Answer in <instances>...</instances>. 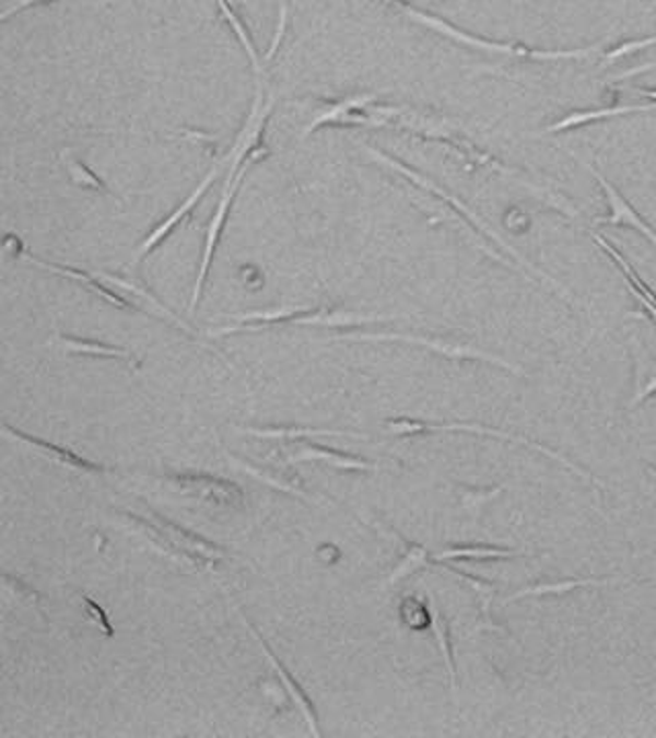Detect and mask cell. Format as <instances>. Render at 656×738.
<instances>
[{
  "mask_svg": "<svg viewBox=\"0 0 656 738\" xmlns=\"http://www.w3.org/2000/svg\"><path fill=\"white\" fill-rule=\"evenodd\" d=\"M246 625L250 628V632L257 636V640H259V644H261L262 651H265V655H267V658H269V663H271V667H273V671L278 672L279 679L283 681V688H285V691H288V695L292 698V702H294L295 705H297V710L302 712V716H304V721L308 722V728H311L312 735L314 737H320L323 735V730H320V726H318V714H316V710H314V704H312L311 698H308V693L302 689V686L295 681L294 675L292 672L288 671V667L279 660L278 655L271 651V646L267 644V640L262 639L261 632L255 628V623L248 622L245 618Z\"/></svg>",
  "mask_w": 656,
  "mask_h": 738,
  "instance_id": "cell-14",
  "label": "cell"
},
{
  "mask_svg": "<svg viewBox=\"0 0 656 738\" xmlns=\"http://www.w3.org/2000/svg\"><path fill=\"white\" fill-rule=\"evenodd\" d=\"M4 433L9 437H13L15 442L23 443L27 447L35 449L39 456H44L46 459H51L54 464L62 466V468H68L72 472H79L82 476L91 475H107L112 472V468L103 466V464H97L93 459L82 458L81 454L68 449L65 445H58V443L46 442L37 435H30L25 431H19L15 426L4 425Z\"/></svg>",
  "mask_w": 656,
  "mask_h": 738,
  "instance_id": "cell-11",
  "label": "cell"
},
{
  "mask_svg": "<svg viewBox=\"0 0 656 738\" xmlns=\"http://www.w3.org/2000/svg\"><path fill=\"white\" fill-rule=\"evenodd\" d=\"M164 476L185 496H194L213 507L243 508L246 505L245 491L229 478L206 472H168Z\"/></svg>",
  "mask_w": 656,
  "mask_h": 738,
  "instance_id": "cell-8",
  "label": "cell"
},
{
  "mask_svg": "<svg viewBox=\"0 0 656 738\" xmlns=\"http://www.w3.org/2000/svg\"><path fill=\"white\" fill-rule=\"evenodd\" d=\"M97 276L103 279V281H107L115 290H119L121 294H130L131 304L136 306V311L148 306V312H154V314H159L161 318H166L168 323H173L175 327H179L180 330L189 332V327L185 325V320L179 318L175 312L168 311L156 295L150 294L144 288H140V285H136V283H131V281H126V279L109 276V273H97Z\"/></svg>",
  "mask_w": 656,
  "mask_h": 738,
  "instance_id": "cell-21",
  "label": "cell"
},
{
  "mask_svg": "<svg viewBox=\"0 0 656 738\" xmlns=\"http://www.w3.org/2000/svg\"><path fill=\"white\" fill-rule=\"evenodd\" d=\"M215 2H218V7H220L224 19L229 21L232 32L238 37L241 46L245 49L246 58H248V62H250L253 70H255L257 82H262V65L265 62H261V56H259V51L255 48V42H253L250 33H248L245 23L241 21V16L236 13V0H215Z\"/></svg>",
  "mask_w": 656,
  "mask_h": 738,
  "instance_id": "cell-25",
  "label": "cell"
},
{
  "mask_svg": "<svg viewBox=\"0 0 656 738\" xmlns=\"http://www.w3.org/2000/svg\"><path fill=\"white\" fill-rule=\"evenodd\" d=\"M246 435L271 440V442H304L314 437H361L353 431H337V429H318V426H241Z\"/></svg>",
  "mask_w": 656,
  "mask_h": 738,
  "instance_id": "cell-18",
  "label": "cell"
},
{
  "mask_svg": "<svg viewBox=\"0 0 656 738\" xmlns=\"http://www.w3.org/2000/svg\"><path fill=\"white\" fill-rule=\"evenodd\" d=\"M646 468H648V472H651V475H653V478H655V480H656V466H655V464H648V466H646Z\"/></svg>",
  "mask_w": 656,
  "mask_h": 738,
  "instance_id": "cell-39",
  "label": "cell"
},
{
  "mask_svg": "<svg viewBox=\"0 0 656 738\" xmlns=\"http://www.w3.org/2000/svg\"><path fill=\"white\" fill-rule=\"evenodd\" d=\"M593 177L597 179V183L601 185L604 194L607 197V203H609V212L606 215H599L595 220V224H611V226H630L632 230H639L640 234L651 243V245L656 246V232L651 229L642 218H640L639 212L623 199L622 194L609 183V180L597 171V168H590Z\"/></svg>",
  "mask_w": 656,
  "mask_h": 738,
  "instance_id": "cell-12",
  "label": "cell"
},
{
  "mask_svg": "<svg viewBox=\"0 0 656 738\" xmlns=\"http://www.w3.org/2000/svg\"><path fill=\"white\" fill-rule=\"evenodd\" d=\"M58 341L62 343L68 353L72 355H86V358H101V360L124 361L130 367H138V360L131 355V351L124 349V347H115V344L98 343V341H91V339H79V337H58Z\"/></svg>",
  "mask_w": 656,
  "mask_h": 738,
  "instance_id": "cell-23",
  "label": "cell"
},
{
  "mask_svg": "<svg viewBox=\"0 0 656 738\" xmlns=\"http://www.w3.org/2000/svg\"><path fill=\"white\" fill-rule=\"evenodd\" d=\"M527 557L525 552L513 548H499L491 543H472V546H454L433 557L435 564L454 562V560H513V558Z\"/></svg>",
  "mask_w": 656,
  "mask_h": 738,
  "instance_id": "cell-24",
  "label": "cell"
},
{
  "mask_svg": "<svg viewBox=\"0 0 656 738\" xmlns=\"http://www.w3.org/2000/svg\"><path fill=\"white\" fill-rule=\"evenodd\" d=\"M365 152L376 161V163L384 164V166H388V168H393V171H396L398 175H402L405 179H409L412 185H417V187H421L423 191H426V194H431V196L437 197V199H442L443 203H447L454 212L458 213L459 218L470 226V229H475L480 236H484V238H489L491 243H494L496 245V248H501V250H505L507 253L508 257L511 259H515L517 261V265L524 269V271H527L529 276H536V278L543 279L550 288H554V290H558L560 294L566 295V290L558 283L557 279L550 278V276H546L543 271H540L538 267H534L531 262L527 261L525 259L524 255L519 253V250H515L513 246L508 245L507 241L499 234V232H494V230L478 215V213L472 212L459 197L452 196L449 191H445L443 187H440L435 180L426 179V177H423L421 173H417V171H412L410 166H407L405 163H400V161H396V159H393V156H388L386 152H382V150H376L374 147H365Z\"/></svg>",
  "mask_w": 656,
  "mask_h": 738,
  "instance_id": "cell-4",
  "label": "cell"
},
{
  "mask_svg": "<svg viewBox=\"0 0 656 738\" xmlns=\"http://www.w3.org/2000/svg\"><path fill=\"white\" fill-rule=\"evenodd\" d=\"M316 554H318V558H323L325 562H339L341 550H339V546H335V543H323V546L316 550Z\"/></svg>",
  "mask_w": 656,
  "mask_h": 738,
  "instance_id": "cell-37",
  "label": "cell"
},
{
  "mask_svg": "<svg viewBox=\"0 0 656 738\" xmlns=\"http://www.w3.org/2000/svg\"><path fill=\"white\" fill-rule=\"evenodd\" d=\"M273 109V101L271 98H262V82H257V97L253 101L250 114L246 117L245 126L238 133L236 142H234V156L230 163L229 180L224 185V191L218 201V208L213 212L210 226H208V234H206V246H203V257H201V265H199V273H197L196 288H194V295H191V304H189V312H196L197 304L203 294L206 288V279L210 273L212 267L213 255H215V246L222 236V229L226 222V215L232 208V201L238 194L243 179H245L246 171L261 161L262 156L269 154V148L262 144V133L267 128L269 115Z\"/></svg>",
  "mask_w": 656,
  "mask_h": 738,
  "instance_id": "cell-2",
  "label": "cell"
},
{
  "mask_svg": "<svg viewBox=\"0 0 656 738\" xmlns=\"http://www.w3.org/2000/svg\"><path fill=\"white\" fill-rule=\"evenodd\" d=\"M429 564H435V562H433V558L429 557L425 546L409 541V543H407L405 557L398 562V566L394 569L393 574L388 576V585L400 583L402 578H407L410 574H414L417 571L425 569Z\"/></svg>",
  "mask_w": 656,
  "mask_h": 738,
  "instance_id": "cell-28",
  "label": "cell"
},
{
  "mask_svg": "<svg viewBox=\"0 0 656 738\" xmlns=\"http://www.w3.org/2000/svg\"><path fill=\"white\" fill-rule=\"evenodd\" d=\"M42 2H51V0H19L13 7H9L4 13H2V19H9V16L15 15L19 11L27 9V7H33V4H42Z\"/></svg>",
  "mask_w": 656,
  "mask_h": 738,
  "instance_id": "cell-38",
  "label": "cell"
},
{
  "mask_svg": "<svg viewBox=\"0 0 656 738\" xmlns=\"http://www.w3.org/2000/svg\"><path fill=\"white\" fill-rule=\"evenodd\" d=\"M77 595H79V599H81L82 606H84V609H86L89 618H91V620H93V623L97 625L98 630L103 632V636H105V639H114L115 636L114 623H112V620H109L107 611H105L103 607L98 606L95 599H91L89 595H82V593H77Z\"/></svg>",
  "mask_w": 656,
  "mask_h": 738,
  "instance_id": "cell-31",
  "label": "cell"
},
{
  "mask_svg": "<svg viewBox=\"0 0 656 738\" xmlns=\"http://www.w3.org/2000/svg\"><path fill=\"white\" fill-rule=\"evenodd\" d=\"M230 458L243 472L253 476L257 482H262V484H267L276 491L290 492L295 496H306L304 482L292 470H281L278 466H259V464H253V461L238 458V456H230Z\"/></svg>",
  "mask_w": 656,
  "mask_h": 738,
  "instance_id": "cell-19",
  "label": "cell"
},
{
  "mask_svg": "<svg viewBox=\"0 0 656 738\" xmlns=\"http://www.w3.org/2000/svg\"><path fill=\"white\" fill-rule=\"evenodd\" d=\"M386 431L396 437H419V435H429V433H472V435H480V437H494L501 442L515 443V445H524L531 452H538L546 458L554 459L560 466H564L566 470H571L581 478H587L593 484L604 489V482L599 478L590 475L589 470L581 468L578 464H574L573 459L562 456L557 449L546 447L543 443L531 442L524 435H513L507 431L494 429V426L476 425V423H440V421H423V419H410V417H396V419H388L386 423Z\"/></svg>",
  "mask_w": 656,
  "mask_h": 738,
  "instance_id": "cell-6",
  "label": "cell"
},
{
  "mask_svg": "<svg viewBox=\"0 0 656 738\" xmlns=\"http://www.w3.org/2000/svg\"><path fill=\"white\" fill-rule=\"evenodd\" d=\"M616 583H618L616 578H574V576H571L566 581L540 583V585H531V587L515 590L513 595H508L503 604L507 606V604L519 601V599H527V597H534V599H540V597H562V595H569L573 590L590 589V587L599 589V587H609V585H616Z\"/></svg>",
  "mask_w": 656,
  "mask_h": 738,
  "instance_id": "cell-20",
  "label": "cell"
},
{
  "mask_svg": "<svg viewBox=\"0 0 656 738\" xmlns=\"http://www.w3.org/2000/svg\"><path fill=\"white\" fill-rule=\"evenodd\" d=\"M400 620L409 625L410 630H425L431 628V604H425L417 597H407L400 604Z\"/></svg>",
  "mask_w": 656,
  "mask_h": 738,
  "instance_id": "cell-30",
  "label": "cell"
},
{
  "mask_svg": "<svg viewBox=\"0 0 656 738\" xmlns=\"http://www.w3.org/2000/svg\"><path fill=\"white\" fill-rule=\"evenodd\" d=\"M11 238L15 241V245H7V248L13 250V255L19 257V259L30 261L32 265H35V267H39V269H46L49 273H56V276H62V278L72 279V281H77V283H81V285H84L91 294L103 297L107 304H112V306L119 308V311H136V306L131 304L126 295L121 294L119 290L112 288L107 281H103V279L98 278L97 273L91 276V273H84L81 269L66 267V265H60V262L44 261V259H39V257L32 255V253H27V250L23 248V245L19 243V238H15V236H11Z\"/></svg>",
  "mask_w": 656,
  "mask_h": 738,
  "instance_id": "cell-9",
  "label": "cell"
},
{
  "mask_svg": "<svg viewBox=\"0 0 656 738\" xmlns=\"http://www.w3.org/2000/svg\"><path fill=\"white\" fill-rule=\"evenodd\" d=\"M314 311L312 306H288V308H273V311L246 312L232 316L229 325L208 330L210 337H229L245 330H259V328L276 327V325H294L295 318Z\"/></svg>",
  "mask_w": 656,
  "mask_h": 738,
  "instance_id": "cell-13",
  "label": "cell"
},
{
  "mask_svg": "<svg viewBox=\"0 0 656 738\" xmlns=\"http://www.w3.org/2000/svg\"><path fill=\"white\" fill-rule=\"evenodd\" d=\"M325 126L409 131V133H417L425 140H433V142L454 148L458 154H461L470 163L492 166L494 171L508 173L507 168L503 164H499V161H494L491 154L480 152L475 144L464 140L458 131L452 130L445 121L414 114V112H409L405 107L376 105L374 95H355V97H347L328 105L314 115V119L308 124L306 131L311 133V131L325 128Z\"/></svg>",
  "mask_w": 656,
  "mask_h": 738,
  "instance_id": "cell-1",
  "label": "cell"
},
{
  "mask_svg": "<svg viewBox=\"0 0 656 738\" xmlns=\"http://www.w3.org/2000/svg\"><path fill=\"white\" fill-rule=\"evenodd\" d=\"M405 13L425 25L429 30H433L435 33H440L443 37L447 39H454L456 44H461V46H468L472 49H482V51H492V54H503V56H511V58H527V60H540V62H560V60H585V58H590L595 54H606V49L601 48L599 44L590 46V48H574V49H536L527 48V46H522V44H507V42H492V39H484V37H478V35H472V33L461 32L456 25L443 21L440 16L431 15V13H425V11H419L414 7H409V4H402Z\"/></svg>",
  "mask_w": 656,
  "mask_h": 738,
  "instance_id": "cell-5",
  "label": "cell"
},
{
  "mask_svg": "<svg viewBox=\"0 0 656 738\" xmlns=\"http://www.w3.org/2000/svg\"><path fill=\"white\" fill-rule=\"evenodd\" d=\"M431 604V630L435 634V640L440 644V651H442L443 663H445V669H447V675H449V688H452V693L456 695L458 691V672H456V660H454V646H452V639H449V625L445 622L442 611L437 609V606L433 601Z\"/></svg>",
  "mask_w": 656,
  "mask_h": 738,
  "instance_id": "cell-26",
  "label": "cell"
},
{
  "mask_svg": "<svg viewBox=\"0 0 656 738\" xmlns=\"http://www.w3.org/2000/svg\"><path fill=\"white\" fill-rule=\"evenodd\" d=\"M126 519L166 557L180 560L199 571H215L224 558V550L218 543L166 519L156 511L126 513Z\"/></svg>",
  "mask_w": 656,
  "mask_h": 738,
  "instance_id": "cell-3",
  "label": "cell"
},
{
  "mask_svg": "<svg viewBox=\"0 0 656 738\" xmlns=\"http://www.w3.org/2000/svg\"><path fill=\"white\" fill-rule=\"evenodd\" d=\"M382 316H363L355 312L332 311V308H314V311L295 318L297 327H323V328H358L365 325L382 323Z\"/></svg>",
  "mask_w": 656,
  "mask_h": 738,
  "instance_id": "cell-22",
  "label": "cell"
},
{
  "mask_svg": "<svg viewBox=\"0 0 656 738\" xmlns=\"http://www.w3.org/2000/svg\"><path fill=\"white\" fill-rule=\"evenodd\" d=\"M232 156H234V147L230 148L229 154H226L222 161H218V163L213 164L212 168H210V173H208L203 179L199 180V185L191 191V196L187 197L175 212L171 213L166 220H163L156 229L148 234L147 238L142 241V245L138 246V259L148 257L156 246L163 243L164 238H166L173 230L177 229V224H179L180 220H183L185 215H189V212H191L197 203H199V199L208 194V189L212 187L213 180L220 177V173L224 171V166L232 163Z\"/></svg>",
  "mask_w": 656,
  "mask_h": 738,
  "instance_id": "cell-10",
  "label": "cell"
},
{
  "mask_svg": "<svg viewBox=\"0 0 656 738\" xmlns=\"http://www.w3.org/2000/svg\"><path fill=\"white\" fill-rule=\"evenodd\" d=\"M443 569H445L447 573L456 574V576H459L461 581H466V583L475 589L476 599H478V606H480V613H482V620H484V628H489V630H501L499 625H494L491 616V606L492 601H494V595H496V585H494V583H489V581H484V578L472 576L470 573H464V571L454 569V566H445V564H443Z\"/></svg>",
  "mask_w": 656,
  "mask_h": 738,
  "instance_id": "cell-27",
  "label": "cell"
},
{
  "mask_svg": "<svg viewBox=\"0 0 656 738\" xmlns=\"http://www.w3.org/2000/svg\"><path fill=\"white\" fill-rule=\"evenodd\" d=\"M505 491V487H492V489H466L464 491V505L468 508H480L484 503H489L494 496H499L501 492Z\"/></svg>",
  "mask_w": 656,
  "mask_h": 738,
  "instance_id": "cell-34",
  "label": "cell"
},
{
  "mask_svg": "<svg viewBox=\"0 0 656 738\" xmlns=\"http://www.w3.org/2000/svg\"><path fill=\"white\" fill-rule=\"evenodd\" d=\"M656 112V101L653 103H640V105H616V107H604V109H589V112H573L564 115L560 121L548 126L550 133L557 131L574 130L581 126H589L593 121H606L611 117H623V115L653 114Z\"/></svg>",
  "mask_w": 656,
  "mask_h": 738,
  "instance_id": "cell-17",
  "label": "cell"
},
{
  "mask_svg": "<svg viewBox=\"0 0 656 738\" xmlns=\"http://www.w3.org/2000/svg\"><path fill=\"white\" fill-rule=\"evenodd\" d=\"M295 443L297 445L292 452L283 454L285 458L294 459V461H323V464H328V466L339 468V470H358V472L376 470V466L370 459L347 454L341 449H332V447H325V445H318V443H308L306 440Z\"/></svg>",
  "mask_w": 656,
  "mask_h": 738,
  "instance_id": "cell-15",
  "label": "cell"
},
{
  "mask_svg": "<svg viewBox=\"0 0 656 738\" xmlns=\"http://www.w3.org/2000/svg\"><path fill=\"white\" fill-rule=\"evenodd\" d=\"M656 44V33L651 35V37H644V39H634V42H625L622 46H618L616 49H606L604 54V60L606 62H613V60H620V58H625L630 54H639L642 49H648L651 46Z\"/></svg>",
  "mask_w": 656,
  "mask_h": 738,
  "instance_id": "cell-33",
  "label": "cell"
},
{
  "mask_svg": "<svg viewBox=\"0 0 656 738\" xmlns=\"http://www.w3.org/2000/svg\"><path fill=\"white\" fill-rule=\"evenodd\" d=\"M62 161H65L68 177L74 180L79 187L89 189V191H107L105 183L98 179L97 175L86 164L82 163L81 159H77L72 152L62 154Z\"/></svg>",
  "mask_w": 656,
  "mask_h": 738,
  "instance_id": "cell-29",
  "label": "cell"
},
{
  "mask_svg": "<svg viewBox=\"0 0 656 738\" xmlns=\"http://www.w3.org/2000/svg\"><path fill=\"white\" fill-rule=\"evenodd\" d=\"M636 376H639V379H636V390H634V396H632V400L628 405L630 409H636L642 402H646L648 398L656 396V374L651 372V367L642 370L639 365Z\"/></svg>",
  "mask_w": 656,
  "mask_h": 738,
  "instance_id": "cell-32",
  "label": "cell"
},
{
  "mask_svg": "<svg viewBox=\"0 0 656 738\" xmlns=\"http://www.w3.org/2000/svg\"><path fill=\"white\" fill-rule=\"evenodd\" d=\"M590 236H593V241L597 243V246L606 253L607 257L618 265V269L622 271L625 285L630 288V292L639 300L642 311L646 312V314H648L656 323V294L648 288V283L640 278L639 271L634 269V265L628 261V259L623 257L622 250L611 245L606 236H601V234H597V232H590Z\"/></svg>",
  "mask_w": 656,
  "mask_h": 738,
  "instance_id": "cell-16",
  "label": "cell"
},
{
  "mask_svg": "<svg viewBox=\"0 0 656 738\" xmlns=\"http://www.w3.org/2000/svg\"><path fill=\"white\" fill-rule=\"evenodd\" d=\"M4 589L11 590V593H15L16 597L19 599H27L30 604H33V606H37L39 604V597H37V593L35 590L30 589L23 581H19V578H13L11 574H4Z\"/></svg>",
  "mask_w": 656,
  "mask_h": 738,
  "instance_id": "cell-35",
  "label": "cell"
},
{
  "mask_svg": "<svg viewBox=\"0 0 656 738\" xmlns=\"http://www.w3.org/2000/svg\"><path fill=\"white\" fill-rule=\"evenodd\" d=\"M285 27H288V7L283 4V7H281V11H279L278 30H276V35H273V42H271V46H269L267 54H265V58H262V62H265V65H267V62H271V60H273V56L278 54L279 44H281V39H283V35H285Z\"/></svg>",
  "mask_w": 656,
  "mask_h": 738,
  "instance_id": "cell-36",
  "label": "cell"
},
{
  "mask_svg": "<svg viewBox=\"0 0 656 738\" xmlns=\"http://www.w3.org/2000/svg\"><path fill=\"white\" fill-rule=\"evenodd\" d=\"M339 341H390V343H407L414 344V347H423L433 353H440L447 360H472L484 361V363H492L496 367H503L511 374H524V370L519 365H513L511 361L503 360L499 355H492L489 351L476 349L470 344L447 343L442 339H431V337H419V335H400V332H361V335H344L339 337Z\"/></svg>",
  "mask_w": 656,
  "mask_h": 738,
  "instance_id": "cell-7",
  "label": "cell"
}]
</instances>
